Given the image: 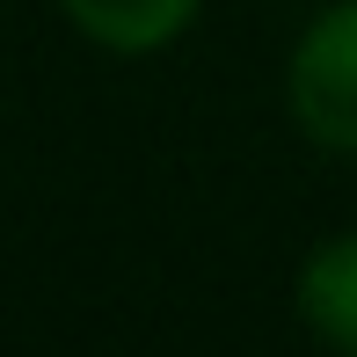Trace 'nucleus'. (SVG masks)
<instances>
[{"instance_id":"nucleus-1","label":"nucleus","mask_w":357,"mask_h":357,"mask_svg":"<svg viewBox=\"0 0 357 357\" xmlns=\"http://www.w3.org/2000/svg\"><path fill=\"white\" fill-rule=\"evenodd\" d=\"M291 117L314 146L357 153V0L328 8L291 52Z\"/></svg>"},{"instance_id":"nucleus-2","label":"nucleus","mask_w":357,"mask_h":357,"mask_svg":"<svg viewBox=\"0 0 357 357\" xmlns=\"http://www.w3.org/2000/svg\"><path fill=\"white\" fill-rule=\"evenodd\" d=\"M299 314L335 357H357V234L314 248V263L299 270Z\"/></svg>"},{"instance_id":"nucleus-3","label":"nucleus","mask_w":357,"mask_h":357,"mask_svg":"<svg viewBox=\"0 0 357 357\" xmlns=\"http://www.w3.org/2000/svg\"><path fill=\"white\" fill-rule=\"evenodd\" d=\"M73 15V29H88L109 52H153L197 15V0H59Z\"/></svg>"}]
</instances>
